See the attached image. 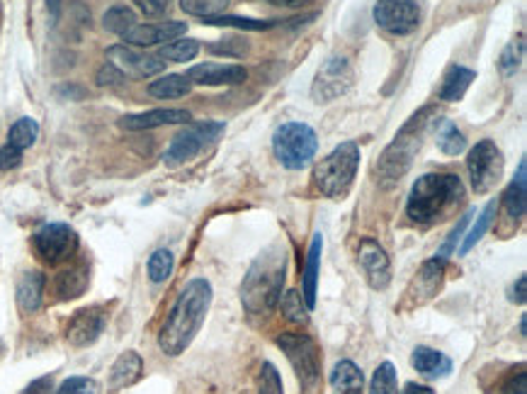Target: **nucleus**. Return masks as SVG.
Listing matches in <instances>:
<instances>
[{
    "label": "nucleus",
    "mask_w": 527,
    "mask_h": 394,
    "mask_svg": "<svg viewBox=\"0 0 527 394\" xmlns=\"http://www.w3.org/2000/svg\"><path fill=\"white\" fill-rule=\"evenodd\" d=\"M522 57H525V37L520 34L518 40L511 41L504 54H501V64H498L501 66V73L513 76L520 69V64H522Z\"/></svg>",
    "instance_id": "39"
},
{
    "label": "nucleus",
    "mask_w": 527,
    "mask_h": 394,
    "mask_svg": "<svg viewBox=\"0 0 527 394\" xmlns=\"http://www.w3.org/2000/svg\"><path fill=\"white\" fill-rule=\"evenodd\" d=\"M141 371H144V361L141 355L134 353V351H127L117 358V362L113 365V372H110V387L113 389H122V387L134 385L136 380L141 378Z\"/></svg>",
    "instance_id": "22"
},
{
    "label": "nucleus",
    "mask_w": 527,
    "mask_h": 394,
    "mask_svg": "<svg viewBox=\"0 0 527 394\" xmlns=\"http://www.w3.org/2000/svg\"><path fill=\"white\" fill-rule=\"evenodd\" d=\"M275 5H285V8H306L313 0H270Z\"/></svg>",
    "instance_id": "49"
},
{
    "label": "nucleus",
    "mask_w": 527,
    "mask_h": 394,
    "mask_svg": "<svg viewBox=\"0 0 527 394\" xmlns=\"http://www.w3.org/2000/svg\"><path fill=\"white\" fill-rule=\"evenodd\" d=\"M134 3L146 17H159L170 8V0H134Z\"/></svg>",
    "instance_id": "45"
},
{
    "label": "nucleus",
    "mask_w": 527,
    "mask_h": 394,
    "mask_svg": "<svg viewBox=\"0 0 527 394\" xmlns=\"http://www.w3.org/2000/svg\"><path fill=\"white\" fill-rule=\"evenodd\" d=\"M525 331H527V316L522 314V319H520V336H527Z\"/></svg>",
    "instance_id": "52"
},
{
    "label": "nucleus",
    "mask_w": 527,
    "mask_h": 394,
    "mask_svg": "<svg viewBox=\"0 0 527 394\" xmlns=\"http://www.w3.org/2000/svg\"><path fill=\"white\" fill-rule=\"evenodd\" d=\"M495 219V202H488L486 207H484V212H481L479 217H477V224L471 226V232L464 236V243L462 249H459V256H464V253H469L477 243L484 239V234L488 232V226L494 224Z\"/></svg>",
    "instance_id": "33"
},
{
    "label": "nucleus",
    "mask_w": 527,
    "mask_h": 394,
    "mask_svg": "<svg viewBox=\"0 0 527 394\" xmlns=\"http://www.w3.org/2000/svg\"><path fill=\"white\" fill-rule=\"evenodd\" d=\"M464 197V186L455 173H425L413 183L408 193L406 215L418 224H431L442 219L445 212L459 205Z\"/></svg>",
    "instance_id": "2"
},
{
    "label": "nucleus",
    "mask_w": 527,
    "mask_h": 394,
    "mask_svg": "<svg viewBox=\"0 0 527 394\" xmlns=\"http://www.w3.org/2000/svg\"><path fill=\"white\" fill-rule=\"evenodd\" d=\"M122 81H124V73L117 66L110 64V61L97 71V86H117Z\"/></svg>",
    "instance_id": "46"
},
{
    "label": "nucleus",
    "mask_w": 527,
    "mask_h": 394,
    "mask_svg": "<svg viewBox=\"0 0 527 394\" xmlns=\"http://www.w3.org/2000/svg\"><path fill=\"white\" fill-rule=\"evenodd\" d=\"M51 385H54V378L47 375V378H40L34 380V382H30V385L24 387L23 394H49L51 392Z\"/></svg>",
    "instance_id": "47"
},
{
    "label": "nucleus",
    "mask_w": 527,
    "mask_h": 394,
    "mask_svg": "<svg viewBox=\"0 0 527 394\" xmlns=\"http://www.w3.org/2000/svg\"><path fill=\"white\" fill-rule=\"evenodd\" d=\"M358 266L372 290H386L392 282V261L375 239H362L358 246Z\"/></svg>",
    "instance_id": "13"
},
{
    "label": "nucleus",
    "mask_w": 527,
    "mask_h": 394,
    "mask_svg": "<svg viewBox=\"0 0 527 394\" xmlns=\"http://www.w3.org/2000/svg\"><path fill=\"white\" fill-rule=\"evenodd\" d=\"M369 394H396V368L392 362H382L372 375Z\"/></svg>",
    "instance_id": "37"
},
{
    "label": "nucleus",
    "mask_w": 527,
    "mask_h": 394,
    "mask_svg": "<svg viewBox=\"0 0 527 394\" xmlns=\"http://www.w3.org/2000/svg\"><path fill=\"white\" fill-rule=\"evenodd\" d=\"M212 305V285L204 278H195L177 295L176 305L170 307V314L160 326L159 346L170 358L185 353L195 336L200 334L204 316Z\"/></svg>",
    "instance_id": "1"
},
{
    "label": "nucleus",
    "mask_w": 527,
    "mask_h": 394,
    "mask_svg": "<svg viewBox=\"0 0 527 394\" xmlns=\"http://www.w3.org/2000/svg\"><path fill=\"white\" fill-rule=\"evenodd\" d=\"M272 151L285 169L302 170L319 151V137L304 122H285L272 134Z\"/></svg>",
    "instance_id": "6"
},
{
    "label": "nucleus",
    "mask_w": 527,
    "mask_h": 394,
    "mask_svg": "<svg viewBox=\"0 0 527 394\" xmlns=\"http://www.w3.org/2000/svg\"><path fill=\"white\" fill-rule=\"evenodd\" d=\"M321 251H323V236L313 234L312 246H309V256H306V268H304V302L312 312L316 307V282H319V268H321Z\"/></svg>",
    "instance_id": "21"
},
{
    "label": "nucleus",
    "mask_w": 527,
    "mask_h": 394,
    "mask_svg": "<svg viewBox=\"0 0 527 394\" xmlns=\"http://www.w3.org/2000/svg\"><path fill=\"white\" fill-rule=\"evenodd\" d=\"M88 288V275L83 268H68L57 278V295L61 299L78 298L80 292Z\"/></svg>",
    "instance_id": "30"
},
{
    "label": "nucleus",
    "mask_w": 527,
    "mask_h": 394,
    "mask_svg": "<svg viewBox=\"0 0 527 394\" xmlns=\"http://www.w3.org/2000/svg\"><path fill=\"white\" fill-rule=\"evenodd\" d=\"M23 163V151L15 146L5 144L0 149V170H13Z\"/></svg>",
    "instance_id": "44"
},
{
    "label": "nucleus",
    "mask_w": 527,
    "mask_h": 394,
    "mask_svg": "<svg viewBox=\"0 0 527 394\" xmlns=\"http://www.w3.org/2000/svg\"><path fill=\"white\" fill-rule=\"evenodd\" d=\"M192 88V83L187 81V76H177V73H170V76H163L159 81L149 83V96L153 97H183L187 96Z\"/></svg>",
    "instance_id": "28"
},
{
    "label": "nucleus",
    "mask_w": 527,
    "mask_h": 394,
    "mask_svg": "<svg viewBox=\"0 0 527 394\" xmlns=\"http://www.w3.org/2000/svg\"><path fill=\"white\" fill-rule=\"evenodd\" d=\"M352 86V69L350 61L345 57L326 59L321 69L316 71L312 86L313 103H333L336 97L345 96Z\"/></svg>",
    "instance_id": "11"
},
{
    "label": "nucleus",
    "mask_w": 527,
    "mask_h": 394,
    "mask_svg": "<svg viewBox=\"0 0 527 394\" xmlns=\"http://www.w3.org/2000/svg\"><path fill=\"white\" fill-rule=\"evenodd\" d=\"M246 78V69L236 64H200L187 71V81L200 86H239Z\"/></svg>",
    "instance_id": "16"
},
{
    "label": "nucleus",
    "mask_w": 527,
    "mask_h": 394,
    "mask_svg": "<svg viewBox=\"0 0 527 394\" xmlns=\"http://www.w3.org/2000/svg\"><path fill=\"white\" fill-rule=\"evenodd\" d=\"M107 59L124 76H136V78H149V76H156L166 69V61H160L159 57H151V54H141V51H136V47H129V44L110 47Z\"/></svg>",
    "instance_id": "14"
},
{
    "label": "nucleus",
    "mask_w": 527,
    "mask_h": 394,
    "mask_svg": "<svg viewBox=\"0 0 527 394\" xmlns=\"http://www.w3.org/2000/svg\"><path fill=\"white\" fill-rule=\"evenodd\" d=\"M471 215H474V212H467V215H464V217L459 219V224H457L455 229H452V234H450V239L445 242V246H442V249H440L438 253H435V258H440V261H445V258H448L450 253H452V251L457 249V242H459V239L464 236V226L469 224Z\"/></svg>",
    "instance_id": "43"
},
{
    "label": "nucleus",
    "mask_w": 527,
    "mask_h": 394,
    "mask_svg": "<svg viewBox=\"0 0 527 394\" xmlns=\"http://www.w3.org/2000/svg\"><path fill=\"white\" fill-rule=\"evenodd\" d=\"M173 266H176V258H173V253H170L168 249H159V251H153L151 258H149V266H146V270H149L151 282L160 285V282L168 280L170 273H173Z\"/></svg>",
    "instance_id": "35"
},
{
    "label": "nucleus",
    "mask_w": 527,
    "mask_h": 394,
    "mask_svg": "<svg viewBox=\"0 0 527 394\" xmlns=\"http://www.w3.org/2000/svg\"><path fill=\"white\" fill-rule=\"evenodd\" d=\"M411 362H413L415 371L428 380L448 378L450 372H452V361H450L448 355L425 346L415 348L413 355H411Z\"/></svg>",
    "instance_id": "20"
},
{
    "label": "nucleus",
    "mask_w": 527,
    "mask_h": 394,
    "mask_svg": "<svg viewBox=\"0 0 527 394\" xmlns=\"http://www.w3.org/2000/svg\"><path fill=\"white\" fill-rule=\"evenodd\" d=\"M375 23L382 27L384 32L411 34L421 24V10L415 0H377L375 5Z\"/></svg>",
    "instance_id": "12"
},
{
    "label": "nucleus",
    "mask_w": 527,
    "mask_h": 394,
    "mask_svg": "<svg viewBox=\"0 0 527 394\" xmlns=\"http://www.w3.org/2000/svg\"><path fill=\"white\" fill-rule=\"evenodd\" d=\"M359 169V146L345 142L313 166V186L323 197L341 200L350 193L352 180Z\"/></svg>",
    "instance_id": "5"
},
{
    "label": "nucleus",
    "mask_w": 527,
    "mask_h": 394,
    "mask_svg": "<svg viewBox=\"0 0 527 394\" xmlns=\"http://www.w3.org/2000/svg\"><path fill=\"white\" fill-rule=\"evenodd\" d=\"M365 375L352 361H341L331 372V387L338 394H358L362 389Z\"/></svg>",
    "instance_id": "26"
},
{
    "label": "nucleus",
    "mask_w": 527,
    "mask_h": 394,
    "mask_svg": "<svg viewBox=\"0 0 527 394\" xmlns=\"http://www.w3.org/2000/svg\"><path fill=\"white\" fill-rule=\"evenodd\" d=\"M41 295H44V275L32 270L24 273L23 280L17 282V305L27 314L37 312L41 307Z\"/></svg>",
    "instance_id": "24"
},
{
    "label": "nucleus",
    "mask_w": 527,
    "mask_h": 394,
    "mask_svg": "<svg viewBox=\"0 0 527 394\" xmlns=\"http://www.w3.org/2000/svg\"><path fill=\"white\" fill-rule=\"evenodd\" d=\"M282 314L287 316L289 322L306 324L309 322V307L304 302V298L296 290H289L285 298H282Z\"/></svg>",
    "instance_id": "38"
},
{
    "label": "nucleus",
    "mask_w": 527,
    "mask_h": 394,
    "mask_svg": "<svg viewBox=\"0 0 527 394\" xmlns=\"http://www.w3.org/2000/svg\"><path fill=\"white\" fill-rule=\"evenodd\" d=\"M401 394H435L431 389V387H425V385H415V382H408L406 387H404V392Z\"/></svg>",
    "instance_id": "50"
},
{
    "label": "nucleus",
    "mask_w": 527,
    "mask_h": 394,
    "mask_svg": "<svg viewBox=\"0 0 527 394\" xmlns=\"http://www.w3.org/2000/svg\"><path fill=\"white\" fill-rule=\"evenodd\" d=\"M57 394H97V382L93 378H68L61 382Z\"/></svg>",
    "instance_id": "42"
},
{
    "label": "nucleus",
    "mask_w": 527,
    "mask_h": 394,
    "mask_svg": "<svg viewBox=\"0 0 527 394\" xmlns=\"http://www.w3.org/2000/svg\"><path fill=\"white\" fill-rule=\"evenodd\" d=\"M103 27L107 32L124 37L129 30L136 27V13L132 8H127V5H114V8H110L103 15Z\"/></svg>",
    "instance_id": "31"
},
{
    "label": "nucleus",
    "mask_w": 527,
    "mask_h": 394,
    "mask_svg": "<svg viewBox=\"0 0 527 394\" xmlns=\"http://www.w3.org/2000/svg\"><path fill=\"white\" fill-rule=\"evenodd\" d=\"M47 8L51 13V17H59V13H61V0H47Z\"/></svg>",
    "instance_id": "51"
},
{
    "label": "nucleus",
    "mask_w": 527,
    "mask_h": 394,
    "mask_svg": "<svg viewBox=\"0 0 527 394\" xmlns=\"http://www.w3.org/2000/svg\"><path fill=\"white\" fill-rule=\"evenodd\" d=\"M435 144L445 156H459L467 149V139L457 129L455 122L440 120L438 122V134H435Z\"/></svg>",
    "instance_id": "27"
},
{
    "label": "nucleus",
    "mask_w": 527,
    "mask_h": 394,
    "mask_svg": "<svg viewBox=\"0 0 527 394\" xmlns=\"http://www.w3.org/2000/svg\"><path fill=\"white\" fill-rule=\"evenodd\" d=\"M442 273H445V261H440V258L425 261L408 288V298L413 299V305H423L438 295L440 285H442Z\"/></svg>",
    "instance_id": "17"
},
{
    "label": "nucleus",
    "mask_w": 527,
    "mask_h": 394,
    "mask_svg": "<svg viewBox=\"0 0 527 394\" xmlns=\"http://www.w3.org/2000/svg\"><path fill=\"white\" fill-rule=\"evenodd\" d=\"M467 170H469L471 188L477 190V195H486L488 190H494L504 178V153L495 146V142L491 139L477 142L467 159Z\"/></svg>",
    "instance_id": "9"
},
{
    "label": "nucleus",
    "mask_w": 527,
    "mask_h": 394,
    "mask_svg": "<svg viewBox=\"0 0 527 394\" xmlns=\"http://www.w3.org/2000/svg\"><path fill=\"white\" fill-rule=\"evenodd\" d=\"M104 324H107V314L100 307H86V309H80L71 316V322L66 326V338H68L71 346H90L100 338Z\"/></svg>",
    "instance_id": "15"
},
{
    "label": "nucleus",
    "mask_w": 527,
    "mask_h": 394,
    "mask_svg": "<svg viewBox=\"0 0 527 394\" xmlns=\"http://www.w3.org/2000/svg\"><path fill=\"white\" fill-rule=\"evenodd\" d=\"M192 115L187 110H149V113L139 115H127L122 117L120 127L127 129V132H144V129H156L166 127V124H190Z\"/></svg>",
    "instance_id": "19"
},
{
    "label": "nucleus",
    "mask_w": 527,
    "mask_h": 394,
    "mask_svg": "<svg viewBox=\"0 0 527 394\" xmlns=\"http://www.w3.org/2000/svg\"><path fill=\"white\" fill-rule=\"evenodd\" d=\"M432 117V107H423L421 113H415L411 120L404 124L396 139L392 144L386 146L382 153V159L377 163V173H379V180L384 186L389 183H396L413 163L415 153L421 151L423 146V134L428 129V122Z\"/></svg>",
    "instance_id": "4"
},
{
    "label": "nucleus",
    "mask_w": 527,
    "mask_h": 394,
    "mask_svg": "<svg viewBox=\"0 0 527 394\" xmlns=\"http://www.w3.org/2000/svg\"><path fill=\"white\" fill-rule=\"evenodd\" d=\"M204 24H212V27H239V30H253V32H260V30H270L277 23L272 20H253V17H236V15H216L202 20Z\"/></svg>",
    "instance_id": "34"
},
{
    "label": "nucleus",
    "mask_w": 527,
    "mask_h": 394,
    "mask_svg": "<svg viewBox=\"0 0 527 394\" xmlns=\"http://www.w3.org/2000/svg\"><path fill=\"white\" fill-rule=\"evenodd\" d=\"M258 394H285L280 372L272 362H263L258 372Z\"/></svg>",
    "instance_id": "40"
},
{
    "label": "nucleus",
    "mask_w": 527,
    "mask_h": 394,
    "mask_svg": "<svg viewBox=\"0 0 527 394\" xmlns=\"http://www.w3.org/2000/svg\"><path fill=\"white\" fill-rule=\"evenodd\" d=\"M285 251L272 246L258 256V261L248 270L246 280L241 285V302L250 314L272 312L282 298L285 285Z\"/></svg>",
    "instance_id": "3"
},
{
    "label": "nucleus",
    "mask_w": 527,
    "mask_h": 394,
    "mask_svg": "<svg viewBox=\"0 0 527 394\" xmlns=\"http://www.w3.org/2000/svg\"><path fill=\"white\" fill-rule=\"evenodd\" d=\"M504 205L505 212H508V217L513 219H522L525 217V209H527V163L520 161L518 166V176L513 180L508 190L504 195Z\"/></svg>",
    "instance_id": "23"
},
{
    "label": "nucleus",
    "mask_w": 527,
    "mask_h": 394,
    "mask_svg": "<svg viewBox=\"0 0 527 394\" xmlns=\"http://www.w3.org/2000/svg\"><path fill=\"white\" fill-rule=\"evenodd\" d=\"M187 24L185 23H160V24H136L134 30L124 34V41L129 47H153V44H163V41L177 40L185 34Z\"/></svg>",
    "instance_id": "18"
},
{
    "label": "nucleus",
    "mask_w": 527,
    "mask_h": 394,
    "mask_svg": "<svg viewBox=\"0 0 527 394\" xmlns=\"http://www.w3.org/2000/svg\"><path fill=\"white\" fill-rule=\"evenodd\" d=\"M40 137V124L32 120V117H23V120H17L8 132V144L24 151V149H30V146L37 142Z\"/></svg>",
    "instance_id": "32"
},
{
    "label": "nucleus",
    "mask_w": 527,
    "mask_h": 394,
    "mask_svg": "<svg viewBox=\"0 0 527 394\" xmlns=\"http://www.w3.org/2000/svg\"><path fill=\"white\" fill-rule=\"evenodd\" d=\"M34 253L49 263V266H59L78 251V234L73 232L71 226L64 222H51L44 224L40 232L34 234L32 239Z\"/></svg>",
    "instance_id": "10"
},
{
    "label": "nucleus",
    "mask_w": 527,
    "mask_h": 394,
    "mask_svg": "<svg viewBox=\"0 0 527 394\" xmlns=\"http://www.w3.org/2000/svg\"><path fill=\"white\" fill-rule=\"evenodd\" d=\"M498 394H527V372L522 362L518 368H511L505 372V380L504 385L498 387Z\"/></svg>",
    "instance_id": "41"
},
{
    "label": "nucleus",
    "mask_w": 527,
    "mask_h": 394,
    "mask_svg": "<svg viewBox=\"0 0 527 394\" xmlns=\"http://www.w3.org/2000/svg\"><path fill=\"white\" fill-rule=\"evenodd\" d=\"M200 51V41L197 40H173L159 49L160 61H173V64H185L192 61Z\"/></svg>",
    "instance_id": "29"
},
{
    "label": "nucleus",
    "mask_w": 527,
    "mask_h": 394,
    "mask_svg": "<svg viewBox=\"0 0 527 394\" xmlns=\"http://www.w3.org/2000/svg\"><path fill=\"white\" fill-rule=\"evenodd\" d=\"M474 78H477V73L471 71V69L452 66L448 71V76H445V81H442V88H440V100H445V103H457V100H462L464 93L469 90Z\"/></svg>",
    "instance_id": "25"
},
{
    "label": "nucleus",
    "mask_w": 527,
    "mask_h": 394,
    "mask_svg": "<svg viewBox=\"0 0 527 394\" xmlns=\"http://www.w3.org/2000/svg\"><path fill=\"white\" fill-rule=\"evenodd\" d=\"M224 122H197V124L190 122L187 129H183L180 134L173 137L168 151L163 153V163L176 169V166L192 161L204 146L214 144L216 139L224 134Z\"/></svg>",
    "instance_id": "7"
},
{
    "label": "nucleus",
    "mask_w": 527,
    "mask_h": 394,
    "mask_svg": "<svg viewBox=\"0 0 527 394\" xmlns=\"http://www.w3.org/2000/svg\"><path fill=\"white\" fill-rule=\"evenodd\" d=\"M525 285H527V278H525V275H520L518 280H515V285H513V288H511V302H518V305H525V299H527Z\"/></svg>",
    "instance_id": "48"
},
{
    "label": "nucleus",
    "mask_w": 527,
    "mask_h": 394,
    "mask_svg": "<svg viewBox=\"0 0 527 394\" xmlns=\"http://www.w3.org/2000/svg\"><path fill=\"white\" fill-rule=\"evenodd\" d=\"M229 3H232V0H180V8H183V13H187V15L207 20V17L224 15V10Z\"/></svg>",
    "instance_id": "36"
},
{
    "label": "nucleus",
    "mask_w": 527,
    "mask_h": 394,
    "mask_svg": "<svg viewBox=\"0 0 527 394\" xmlns=\"http://www.w3.org/2000/svg\"><path fill=\"white\" fill-rule=\"evenodd\" d=\"M277 346L287 355L289 365L295 368L296 378L304 387H313L321 375V351L316 341L306 334H282L277 336Z\"/></svg>",
    "instance_id": "8"
}]
</instances>
